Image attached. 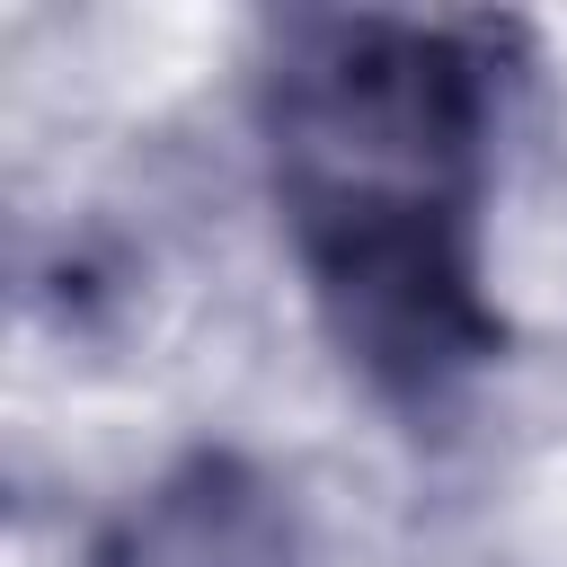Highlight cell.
<instances>
[{
	"label": "cell",
	"mask_w": 567,
	"mask_h": 567,
	"mask_svg": "<svg viewBox=\"0 0 567 567\" xmlns=\"http://www.w3.org/2000/svg\"><path fill=\"white\" fill-rule=\"evenodd\" d=\"M80 567H310V523L257 452L186 443L97 514Z\"/></svg>",
	"instance_id": "2"
},
{
	"label": "cell",
	"mask_w": 567,
	"mask_h": 567,
	"mask_svg": "<svg viewBox=\"0 0 567 567\" xmlns=\"http://www.w3.org/2000/svg\"><path fill=\"white\" fill-rule=\"evenodd\" d=\"M523 18L284 9L248 62V124L284 257L337 372L408 434H443L514 354L487 275Z\"/></svg>",
	"instance_id": "1"
}]
</instances>
